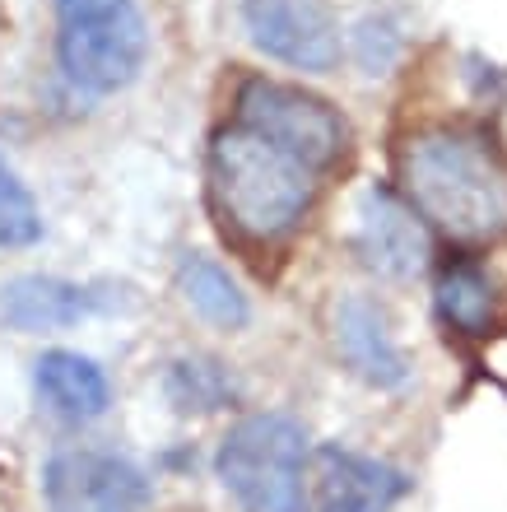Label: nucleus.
Here are the masks:
<instances>
[{
	"instance_id": "nucleus-1",
	"label": "nucleus",
	"mask_w": 507,
	"mask_h": 512,
	"mask_svg": "<svg viewBox=\"0 0 507 512\" xmlns=\"http://www.w3.org/2000/svg\"><path fill=\"white\" fill-rule=\"evenodd\" d=\"M349 126L326 98L284 80L238 84L233 117L210 140V196L247 243H280L303 224L321 177L345 159Z\"/></svg>"
},
{
	"instance_id": "nucleus-9",
	"label": "nucleus",
	"mask_w": 507,
	"mask_h": 512,
	"mask_svg": "<svg viewBox=\"0 0 507 512\" xmlns=\"http://www.w3.org/2000/svg\"><path fill=\"white\" fill-rule=\"evenodd\" d=\"M335 350L368 387L391 391L405 387V378H410V364H405V354L391 340L387 312L377 308L373 298L359 294L340 298V308H335Z\"/></svg>"
},
{
	"instance_id": "nucleus-15",
	"label": "nucleus",
	"mask_w": 507,
	"mask_h": 512,
	"mask_svg": "<svg viewBox=\"0 0 507 512\" xmlns=\"http://www.w3.org/2000/svg\"><path fill=\"white\" fill-rule=\"evenodd\" d=\"M42 238V215L33 191L0 159V247H28Z\"/></svg>"
},
{
	"instance_id": "nucleus-5",
	"label": "nucleus",
	"mask_w": 507,
	"mask_h": 512,
	"mask_svg": "<svg viewBox=\"0 0 507 512\" xmlns=\"http://www.w3.org/2000/svg\"><path fill=\"white\" fill-rule=\"evenodd\" d=\"M47 512H145L149 480L117 452L66 447L42 471Z\"/></svg>"
},
{
	"instance_id": "nucleus-13",
	"label": "nucleus",
	"mask_w": 507,
	"mask_h": 512,
	"mask_svg": "<svg viewBox=\"0 0 507 512\" xmlns=\"http://www.w3.org/2000/svg\"><path fill=\"white\" fill-rule=\"evenodd\" d=\"M168 401L182 410V415H214L224 405L238 401V378L228 373L219 359H205V354H191V359H177L163 378Z\"/></svg>"
},
{
	"instance_id": "nucleus-4",
	"label": "nucleus",
	"mask_w": 507,
	"mask_h": 512,
	"mask_svg": "<svg viewBox=\"0 0 507 512\" xmlns=\"http://www.w3.org/2000/svg\"><path fill=\"white\" fill-rule=\"evenodd\" d=\"M307 433L289 415H247L224 433L214 471L242 512H303Z\"/></svg>"
},
{
	"instance_id": "nucleus-3",
	"label": "nucleus",
	"mask_w": 507,
	"mask_h": 512,
	"mask_svg": "<svg viewBox=\"0 0 507 512\" xmlns=\"http://www.w3.org/2000/svg\"><path fill=\"white\" fill-rule=\"evenodd\" d=\"M149 28L135 0H56V61L84 94H121L145 70Z\"/></svg>"
},
{
	"instance_id": "nucleus-7",
	"label": "nucleus",
	"mask_w": 507,
	"mask_h": 512,
	"mask_svg": "<svg viewBox=\"0 0 507 512\" xmlns=\"http://www.w3.org/2000/svg\"><path fill=\"white\" fill-rule=\"evenodd\" d=\"M354 219H359L354 224V252L368 270L387 275V280H410L428 266V256H433L428 219L391 187L368 191Z\"/></svg>"
},
{
	"instance_id": "nucleus-2",
	"label": "nucleus",
	"mask_w": 507,
	"mask_h": 512,
	"mask_svg": "<svg viewBox=\"0 0 507 512\" xmlns=\"http://www.w3.org/2000/svg\"><path fill=\"white\" fill-rule=\"evenodd\" d=\"M405 201L452 243H494L507 233V159L470 126H428L401 145Z\"/></svg>"
},
{
	"instance_id": "nucleus-10",
	"label": "nucleus",
	"mask_w": 507,
	"mask_h": 512,
	"mask_svg": "<svg viewBox=\"0 0 507 512\" xmlns=\"http://www.w3.org/2000/svg\"><path fill=\"white\" fill-rule=\"evenodd\" d=\"M89 312H98V294L84 284L52 280V275H24L0 289V317L14 331H61V326L84 322Z\"/></svg>"
},
{
	"instance_id": "nucleus-8",
	"label": "nucleus",
	"mask_w": 507,
	"mask_h": 512,
	"mask_svg": "<svg viewBox=\"0 0 507 512\" xmlns=\"http://www.w3.org/2000/svg\"><path fill=\"white\" fill-rule=\"evenodd\" d=\"M405 485L410 480L387 461L321 447L312 466V512H391Z\"/></svg>"
},
{
	"instance_id": "nucleus-11",
	"label": "nucleus",
	"mask_w": 507,
	"mask_h": 512,
	"mask_svg": "<svg viewBox=\"0 0 507 512\" xmlns=\"http://www.w3.org/2000/svg\"><path fill=\"white\" fill-rule=\"evenodd\" d=\"M33 387H38V401L52 410L56 419H70V424H89L112 405V387H107V373L84 359L75 350H47L33 364Z\"/></svg>"
},
{
	"instance_id": "nucleus-12",
	"label": "nucleus",
	"mask_w": 507,
	"mask_h": 512,
	"mask_svg": "<svg viewBox=\"0 0 507 512\" xmlns=\"http://www.w3.org/2000/svg\"><path fill=\"white\" fill-rule=\"evenodd\" d=\"M177 289H182V298H187L210 326L242 331L247 317H252L247 294L238 289V280H233L219 261H210V256H201V252H187L177 261Z\"/></svg>"
},
{
	"instance_id": "nucleus-14",
	"label": "nucleus",
	"mask_w": 507,
	"mask_h": 512,
	"mask_svg": "<svg viewBox=\"0 0 507 512\" xmlns=\"http://www.w3.org/2000/svg\"><path fill=\"white\" fill-rule=\"evenodd\" d=\"M438 312L456 331L466 336H480L489 317H494V284L475 261H452V266L438 270Z\"/></svg>"
},
{
	"instance_id": "nucleus-6",
	"label": "nucleus",
	"mask_w": 507,
	"mask_h": 512,
	"mask_svg": "<svg viewBox=\"0 0 507 512\" xmlns=\"http://www.w3.org/2000/svg\"><path fill=\"white\" fill-rule=\"evenodd\" d=\"M242 24L266 56L307 75L340 61V28L326 0H242Z\"/></svg>"
}]
</instances>
